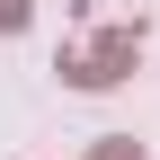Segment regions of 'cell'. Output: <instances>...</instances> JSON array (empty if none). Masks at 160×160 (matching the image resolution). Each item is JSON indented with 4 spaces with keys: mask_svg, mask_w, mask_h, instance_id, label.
<instances>
[{
    "mask_svg": "<svg viewBox=\"0 0 160 160\" xmlns=\"http://www.w3.org/2000/svg\"><path fill=\"white\" fill-rule=\"evenodd\" d=\"M133 53H142L133 27H98V36H80V45L62 53V80L71 89H116V80L133 71Z\"/></svg>",
    "mask_w": 160,
    "mask_h": 160,
    "instance_id": "1",
    "label": "cell"
},
{
    "mask_svg": "<svg viewBox=\"0 0 160 160\" xmlns=\"http://www.w3.org/2000/svg\"><path fill=\"white\" fill-rule=\"evenodd\" d=\"M89 160H142V142H133V133H107V142H98Z\"/></svg>",
    "mask_w": 160,
    "mask_h": 160,
    "instance_id": "2",
    "label": "cell"
},
{
    "mask_svg": "<svg viewBox=\"0 0 160 160\" xmlns=\"http://www.w3.org/2000/svg\"><path fill=\"white\" fill-rule=\"evenodd\" d=\"M27 27V0H0V36H18Z\"/></svg>",
    "mask_w": 160,
    "mask_h": 160,
    "instance_id": "3",
    "label": "cell"
}]
</instances>
